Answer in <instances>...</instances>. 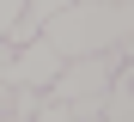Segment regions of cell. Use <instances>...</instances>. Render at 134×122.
Listing matches in <instances>:
<instances>
[{"instance_id":"cell-1","label":"cell","mask_w":134,"mask_h":122,"mask_svg":"<svg viewBox=\"0 0 134 122\" xmlns=\"http://www.w3.org/2000/svg\"><path fill=\"white\" fill-rule=\"evenodd\" d=\"M43 43H49L61 61H79V55L134 61V6H110V0L55 6L49 18H43Z\"/></svg>"},{"instance_id":"cell-2","label":"cell","mask_w":134,"mask_h":122,"mask_svg":"<svg viewBox=\"0 0 134 122\" xmlns=\"http://www.w3.org/2000/svg\"><path fill=\"white\" fill-rule=\"evenodd\" d=\"M116 55H79V61H67L55 79H49V92L43 98H55V104H73V98H104V86L116 79Z\"/></svg>"},{"instance_id":"cell-3","label":"cell","mask_w":134,"mask_h":122,"mask_svg":"<svg viewBox=\"0 0 134 122\" xmlns=\"http://www.w3.org/2000/svg\"><path fill=\"white\" fill-rule=\"evenodd\" d=\"M67 61L55 55V49L49 43H25V49H12V55L6 61H0V79H6V86H31V92H49V79H55V73H61Z\"/></svg>"},{"instance_id":"cell-4","label":"cell","mask_w":134,"mask_h":122,"mask_svg":"<svg viewBox=\"0 0 134 122\" xmlns=\"http://www.w3.org/2000/svg\"><path fill=\"white\" fill-rule=\"evenodd\" d=\"M104 122H134V67L122 61L116 67V79L104 86V110H98Z\"/></svg>"},{"instance_id":"cell-5","label":"cell","mask_w":134,"mask_h":122,"mask_svg":"<svg viewBox=\"0 0 134 122\" xmlns=\"http://www.w3.org/2000/svg\"><path fill=\"white\" fill-rule=\"evenodd\" d=\"M31 122H73V110H67V104H55V98H43Z\"/></svg>"},{"instance_id":"cell-6","label":"cell","mask_w":134,"mask_h":122,"mask_svg":"<svg viewBox=\"0 0 134 122\" xmlns=\"http://www.w3.org/2000/svg\"><path fill=\"white\" fill-rule=\"evenodd\" d=\"M25 6H31V0H0V37H6V31H12V18H18V12H25Z\"/></svg>"},{"instance_id":"cell-7","label":"cell","mask_w":134,"mask_h":122,"mask_svg":"<svg viewBox=\"0 0 134 122\" xmlns=\"http://www.w3.org/2000/svg\"><path fill=\"white\" fill-rule=\"evenodd\" d=\"M6 55H12V49H6V43H0V61H6Z\"/></svg>"},{"instance_id":"cell-8","label":"cell","mask_w":134,"mask_h":122,"mask_svg":"<svg viewBox=\"0 0 134 122\" xmlns=\"http://www.w3.org/2000/svg\"><path fill=\"white\" fill-rule=\"evenodd\" d=\"M110 6H128V0H110Z\"/></svg>"},{"instance_id":"cell-9","label":"cell","mask_w":134,"mask_h":122,"mask_svg":"<svg viewBox=\"0 0 134 122\" xmlns=\"http://www.w3.org/2000/svg\"><path fill=\"white\" fill-rule=\"evenodd\" d=\"M55 6H73V0H55Z\"/></svg>"},{"instance_id":"cell-10","label":"cell","mask_w":134,"mask_h":122,"mask_svg":"<svg viewBox=\"0 0 134 122\" xmlns=\"http://www.w3.org/2000/svg\"><path fill=\"white\" fill-rule=\"evenodd\" d=\"M0 122H18V116H0Z\"/></svg>"}]
</instances>
